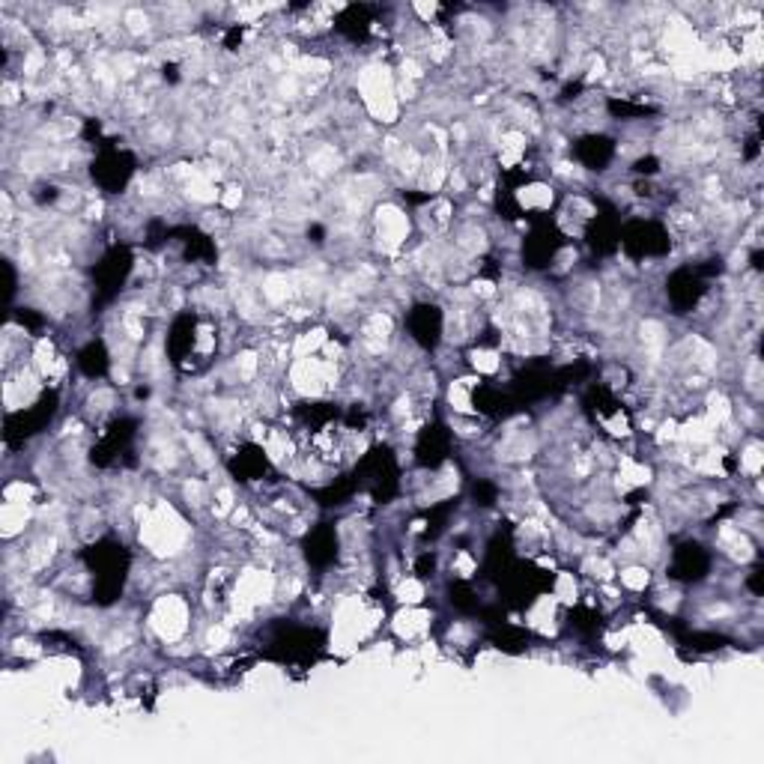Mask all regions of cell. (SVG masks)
I'll use <instances>...</instances> for the list:
<instances>
[{
    "mask_svg": "<svg viewBox=\"0 0 764 764\" xmlns=\"http://www.w3.org/2000/svg\"><path fill=\"white\" fill-rule=\"evenodd\" d=\"M648 579H651V573H648V568H642V564H630V568L621 570V582L627 585L630 591H642L645 585H648Z\"/></svg>",
    "mask_w": 764,
    "mask_h": 764,
    "instance_id": "6da1fadb",
    "label": "cell"
}]
</instances>
